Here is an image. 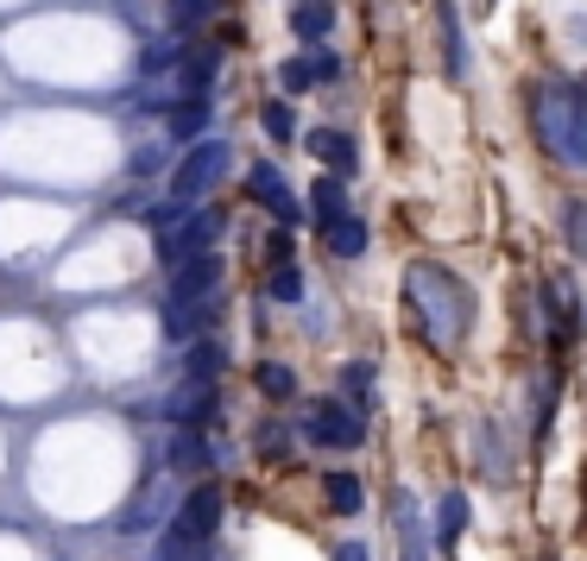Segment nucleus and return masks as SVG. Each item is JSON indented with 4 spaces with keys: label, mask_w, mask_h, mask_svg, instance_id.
<instances>
[{
    "label": "nucleus",
    "mask_w": 587,
    "mask_h": 561,
    "mask_svg": "<svg viewBox=\"0 0 587 561\" xmlns=\"http://www.w3.org/2000/svg\"><path fill=\"white\" fill-rule=\"evenodd\" d=\"M436 26H442V70L461 77L468 70V51H461V13H455V0H436Z\"/></svg>",
    "instance_id": "13"
},
{
    "label": "nucleus",
    "mask_w": 587,
    "mask_h": 561,
    "mask_svg": "<svg viewBox=\"0 0 587 561\" xmlns=\"http://www.w3.org/2000/svg\"><path fill=\"white\" fill-rule=\"evenodd\" d=\"M259 442H266V461H285V454H291V435H285L278 423H266V429H259Z\"/></svg>",
    "instance_id": "31"
},
{
    "label": "nucleus",
    "mask_w": 587,
    "mask_h": 561,
    "mask_svg": "<svg viewBox=\"0 0 587 561\" xmlns=\"http://www.w3.org/2000/svg\"><path fill=\"white\" fill-rule=\"evenodd\" d=\"M474 442H480V461H487L493 473L506 480V454H499V429H493V423H480V429H474Z\"/></svg>",
    "instance_id": "27"
},
{
    "label": "nucleus",
    "mask_w": 587,
    "mask_h": 561,
    "mask_svg": "<svg viewBox=\"0 0 587 561\" xmlns=\"http://www.w3.org/2000/svg\"><path fill=\"white\" fill-rule=\"evenodd\" d=\"M202 549L209 542L190 537V530H177V523H165V542H158V561H202Z\"/></svg>",
    "instance_id": "24"
},
{
    "label": "nucleus",
    "mask_w": 587,
    "mask_h": 561,
    "mask_svg": "<svg viewBox=\"0 0 587 561\" xmlns=\"http://www.w3.org/2000/svg\"><path fill=\"white\" fill-rule=\"evenodd\" d=\"M556 372H544V379H537V385H530V429H537V442H544L549 435V417H556Z\"/></svg>",
    "instance_id": "20"
},
{
    "label": "nucleus",
    "mask_w": 587,
    "mask_h": 561,
    "mask_svg": "<svg viewBox=\"0 0 587 561\" xmlns=\"http://www.w3.org/2000/svg\"><path fill=\"white\" fill-rule=\"evenodd\" d=\"M216 240H221V209H196L183 228L158 233V259H165V266H183L196 252H216Z\"/></svg>",
    "instance_id": "5"
},
{
    "label": "nucleus",
    "mask_w": 587,
    "mask_h": 561,
    "mask_svg": "<svg viewBox=\"0 0 587 561\" xmlns=\"http://www.w3.org/2000/svg\"><path fill=\"white\" fill-rule=\"evenodd\" d=\"M202 127H209V96H190L171 108V139L183 146V139H202Z\"/></svg>",
    "instance_id": "16"
},
{
    "label": "nucleus",
    "mask_w": 587,
    "mask_h": 561,
    "mask_svg": "<svg viewBox=\"0 0 587 561\" xmlns=\"http://www.w3.org/2000/svg\"><path fill=\"white\" fill-rule=\"evenodd\" d=\"M405 297H411V315H417V329H424V341H430V348L455 353L461 341H468L474 291L455 278V271L430 266V259H417V266L405 271Z\"/></svg>",
    "instance_id": "1"
},
{
    "label": "nucleus",
    "mask_w": 587,
    "mask_h": 561,
    "mask_svg": "<svg viewBox=\"0 0 587 561\" xmlns=\"http://www.w3.org/2000/svg\"><path fill=\"white\" fill-rule=\"evenodd\" d=\"M304 442H316V448H360L367 442V423H360V410L354 404L316 398V404L304 410Z\"/></svg>",
    "instance_id": "4"
},
{
    "label": "nucleus",
    "mask_w": 587,
    "mask_h": 561,
    "mask_svg": "<svg viewBox=\"0 0 587 561\" xmlns=\"http://www.w3.org/2000/svg\"><path fill=\"white\" fill-rule=\"evenodd\" d=\"M480 7H493V0H480Z\"/></svg>",
    "instance_id": "36"
},
{
    "label": "nucleus",
    "mask_w": 587,
    "mask_h": 561,
    "mask_svg": "<svg viewBox=\"0 0 587 561\" xmlns=\"http://www.w3.org/2000/svg\"><path fill=\"white\" fill-rule=\"evenodd\" d=\"M310 82H322V77H316V63H304V58H291L285 70H278V89H285V96H304Z\"/></svg>",
    "instance_id": "26"
},
{
    "label": "nucleus",
    "mask_w": 587,
    "mask_h": 561,
    "mask_svg": "<svg viewBox=\"0 0 587 561\" xmlns=\"http://www.w3.org/2000/svg\"><path fill=\"white\" fill-rule=\"evenodd\" d=\"M177 530H190V537H202V542H209V537H216V523H221V485H209V480H202V485H190V492H183V504H177Z\"/></svg>",
    "instance_id": "8"
},
{
    "label": "nucleus",
    "mask_w": 587,
    "mask_h": 561,
    "mask_svg": "<svg viewBox=\"0 0 587 561\" xmlns=\"http://www.w3.org/2000/svg\"><path fill=\"white\" fill-rule=\"evenodd\" d=\"M468 530V499L461 492H442V504H436V542H455Z\"/></svg>",
    "instance_id": "22"
},
{
    "label": "nucleus",
    "mask_w": 587,
    "mask_h": 561,
    "mask_svg": "<svg viewBox=\"0 0 587 561\" xmlns=\"http://www.w3.org/2000/svg\"><path fill=\"white\" fill-rule=\"evenodd\" d=\"M216 13V0H177V26H202Z\"/></svg>",
    "instance_id": "32"
},
{
    "label": "nucleus",
    "mask_w": 587,
    "mask_h": 561,
    "mask_svg": "<svg viewBox=\"0 0 587 561\" xmlns=\"http://www.w3.org/2000/svg\"><path fill=\"white\" fill-rule=\"evenodd\" d=\"M272 303H304V271L272 266Z\"/></svg>",
    "instance_id": "25"
},
{
    "label": "nucleus",
    "mask_w": 587,
    "mask_h": 561,
    "mask_svg": "<svg viewBox=\"0 0 587 561\" xmlns=\"http://www.w3.org/2000/svg\"><path fill=\"white\" fill-rule=\"evenodd\" d=\"M221 171H228V146H221V139H196L190 152L171 164V196H183V202H202V196L221 183Z\"/></svg>",
    "instance_id": "3"
},
{
    "label": "nucleus",
    "mask_w": 587,
    "mask_h": 561,
    "mask_svg": "<svg viewBox=\"0 0 587 561\" xmlns=\"http://www.w3.org/2000/svg\"><path fill=\"white\" fill-rule=\"evenodd\" d=\"M216 70H221V51H196V58L177 70V89H190V96H209Z\"/></svg>",
    "instance_id": "19"
},
{
    "label": "nucleus",
    "mask_w": 587,
    "mask_h": 561,
    "mask_svg": "<svg viewBox=\"0 0 587 561\" xmlns=\"http://www.w3.org/2000/svg\"><path fill=\"white\" fill-rule=\"evenodd\" d=\"M183 367H190L196 379H216V372L228 367V348H196L190 360H183Z\"/></svg>",
    "instance_id": "29"
},
{
    "label": "nucleus",
    "mask_w": 587,
    "mask_h": 561,
    "mask_svg": "<svg viewBox=\"0 0 587 561\" xmlns=\"http://www.w3.org/2000/svg\"><path fill=\"white\" fill-rule=\"evenodd\" d=\"M405 561H430V555H424V537H411V542H405Z\"/></svg>",
    "instance_id": "35"
},
{
    "label": "nucleus",
    "mask_w": 587,
    "mask_h": 561,
    "mask_svg": "<svg viewBox=\"0 0 587 561\" xmlns=\"http://www.w3.org/2000/svg\"><path fill=\"white\" fill-rule=\"evenodd\" d=\"M335 561H367V542H335Z\"/></svg>",
    "instance_id": "34"
},
{
    "label": "nucleus",
    "mask_w": 587,
    "mask_h": 561,
    "mask_svg": "<svg viewBox=\"0 0 587 561\" xmlns=\"http://www.w3.org/2000/svg\"><path fill=\"white\" fill-rule=\"evenodd\" d=\"M171 297L177 303H216L221 278H228V259L221 252H196V259H183V266H171Z\"/></svg>",
    "instance_id": "6"
},
{
    "label": "nucleus",
    "mask_w": 587,
    "mask_h": 561,
    "mask_svg": "<svg viewBox=\"0 0 587 561\" xmlns=\"http://www.w3.org/2000/svg\"><path fill=\"white\" fill-rule=\"evenodd\" d=\"M266 259H272V266H297V240H291V228H272V233H266Z\"/></svg>",
    "instance_id": "30"
},
{
    "label": "nucleus",
    "mask_w": 587,
    "mask_h": 561,
    "mask_svg": "<svg viewBox=\"0 0 587 561\" xmlns=\"http://www.w3.org/2000/svg\"><path fill=\"white\" fill-rule=\"evenodd\" d=\"M310 152L329 164L335 177H354V164H360V152H354V139L348 133H335V127H316L310 133Z\"/></svg>",
    "instance_id": "10"
},
{
    "label": "nucleus",
    "mask_w": 587,
    "mask_h": 561,
    "mask_svg": "<svg viewBox=\"0 0 587 561\" xmlns=\"http://www.w3.org/2000/svg\"><path fill=\"white\" fill-rule=\"evenodd\" d=\"M253 385L266 391L272 404H291V398H297V372L278 367V360H259V367H253Z\"/></svg>",
    "instance_id": "17"
},
{
    "label": "nucleus",
    "mask_w": 587,
    "mask_h": 561,
    "mask_svg": "<svg viewBox=\"0 0 587 561\" xmlns=\"http://www.w3.org/2000/svg\"><path fill=\"white\" fill-rule=\"evenodd\" d=\"M322 499H329V511H341V518H354V511L367 504V485L354 480V473H329V480H322Z\"/></svg>",
    "instance_id": "15"
},
{
    "label": "nucleus",
    "mask_w": 587,
    "mask_h": 561,
    "mask_svg": "<svg viewBox=\"0 0 587 561\" xmlns=\"http://www.w3.org/2000/svg\"><path fill=\"white\" fill-rule=\"evenodd\" d=\"M165 461H171V473H202V467H209V448H202L196 423H183L171 442H165Z\"/></svg>",
    "instance_id": "12"
},
{
    "label": "nucleus",
    "mask_w": 587,
    "mask_h": 561,
    "mask_svg": "<svg viewBox=\"0 0 587 561\" xmlns=\"http://www.w3.org/2000/svg\"><path fill=\"white\" fill-rule=\"evenodd\" d=\"M297 7H304V0H297Z\"/></svg>",
    "instance_id": "37"
},
{
    "label": "nucleus",
    "mask_w": 587,
    "mask_h": 561,
    "mask_svg": "<svg viewBox=\"0 0 587 561\" xmlns=\"http://www.w3.org/2000/svg\"><path fill=\"white\" fill-rule=\"evenodd\" d=\"M329 26H335V7H329V0H304V7L291 13V32H297V39H322Z\"/></svg>",
    "instance_id": "21"
},
{
    "label": "nucleus",
    "mask_w": 587,
    "mask_h": 561,
    "mask_svg": "<svg viewBox=\"0 0 587 561\" xmlns=\"http://www.w3.org/2000/svg\"><path fill=\"white\" fill-rule=\"evenodd\" d=\"M563 233H568V247L587 252V202H568L563 209Z\"/></svg>",
    "instance_id": "28"
},
{
    "label": "nucleus",
    "mask_w": 587,
    "mask_h": 561,
    "mask_svg": "<svg viewBox=\"0 0 587 561\" xmlns=\"http://www.w3.org/2000/svg\"><path fill=\"white\" fill-rule=\"evenodd\" d=\"M316 77H322V82H335V77H341V58H335V51H316Z\"/></svg>",
    "instance_id": "33"
},
{
    "label": "nucleus",
    "mask_w": 587,
    "mask_h": 561,
    "mask_svg": "<svg viewBox=\"0 0 587 561\" xmlns=\"http://www.w3.org/2000/svg\"><path fill=\"white\" fill-rule=\"evenodd\" d=\"M310 214H316V228H329V221H341V214H348V183H341L335 171L310 183Z\"/></svg>",
    "instance_id": "11"
},
{
    "label": "nucleus",
    "mask_w": 587,
    "mask_h": 561,
    "mask_svg": "<svg viewBox=\"0 0 587 561\" xmlns=\"http://www.w3.org/2000/svg\"><path fill=\"white\" fill-rule=\"evenodd\" d=\"M259 127H266V139H278V146H291L297 139V114H291V101H266V108H259Z\"/></svg>",
    "instance_id": "23"
},
{
    "label": "nucleus",
    "mask_w": 587,
    "mask_h": 561,
    "mask_svg": "<svg viewBox=\"0 0 587 561\" xmlns=\"http://www.w3.org/2000/svg\"><path fill=\"white\" fill-rule=\"evenodd\" d=\"M530 120L549 158H563L575 171H587V96L563 89V82H537L530 89Z\"/></svg>",
    "instance_id": "2"
},
{
    "label": "nucleus",
    "mask_w": 587,
    "mask_h": 561,
    "mask_svg": "<svg viewBox=\"0 0 587 561\" xmlns=\"http://www.w3.org/2000/svg\"><path fill=\"white\" fill-rule=\"evenodd\" d=\"M247 196H253L259 209H272L285 228L304 214V202H297V190L285 183V171H278V164H253V171H247Z\"/></svg>",
    "instance_id": "7"
},
{
    "label": "nucleus",
    "mask_w": 587,
    "mask_h": 561,
    "mask_svg": "<svg viewBox=\"0 0 587 561\" xmlns=\"http://www.w3.org/2000/svg\"><path fill=\"white\" fill-rule=\"evenodd\" d=\"M372 379H379V372H372V360H348V367H341V391H348L354 410H367L372 398H379V391H372Z\"/></svg>",
    "instance_id": "18"
},
{
    "label": "nucleus",
    "mask_w": 587,
    "mask_h": 561,
    "mask_svg": "<svg viewBox=\"0 0 587 561\" xmlns=\"http://www.w3.org/2000/svg\"><path fill=\"white\" fill-rule=\"evenodd\" d=\"M165 417L171 423H202V417H216V391L202 385V379H190V385H177L165 398Z\"/></svg>",
    "instance_id": "9"
},
{
    "label": "nucleus",
    "mask_w": 587,
    "mask_h": 561,
    "mask_svg": "<svg viewBox=\"0 0 587 561\" xmlns=\"http://www.w3.org/2000/svg\"><path fill=\"white\" fill-rule=\"evenodd\" d=\"M322 240H329V259H360V252H367V221L341 214V221L322 228Z\"/></svg>",
    "instance_id": "14"
}]
</instances>
